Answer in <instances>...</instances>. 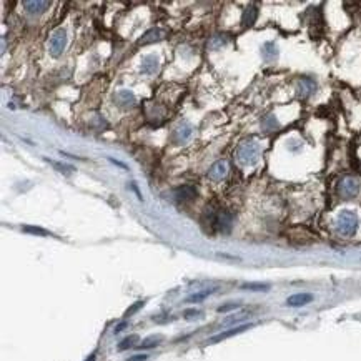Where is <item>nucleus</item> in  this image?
<instances>
[{
    "instance_id": "1",
    "label": "nucleus",
    "mask_w": 361,
    "mask_h": 361,
    "mask_svg": "<svg viewBox=\"0 0 361 361\" xmlns=\"http://www.w3.org/2000/svg\"><path fill=\"white\" fill-rule=\"evenodd\" d=\"M260 158V145L255 140H245L236 148V160L245 167L255 165Z\"/></svg>"
},
{
    "instance_id": "2",
    "label": "nucleus",
    "mask_w": 361,
    "mask_h": 361,
    "mask_svg": "<svg viewBox=\"0 0 361 361\" xmlns=\"http://www.w3.org/2000/svg\"><path fill=\"white\" fill-rule=\"evenodd\" d=\"M358 228V216L350 212V210H343L336 216V231L343 236H353L356 233Z\"/></svg>"
},
{
    "instance_id": "3",
    "label": "nucleus",
    "mask_w": 361,
    "mask_h": 361,
    "mask_svg": "<svg viewBox=\"0 0 361 361\" xmlns=\"http://www.w3.org/2000/svg\"><path fill=\"white\" fill-rule=\"evenodd\" d=\"M67 47V32L64 29H57L52 33L49 42V52L53 57H60Z\"/></svg>"
},
{
    "instance_id": "4",
    "label": "nucleus",
    "mask_w": 361,
    "mask_h": 361,
    "mask_svg": "<svg viewBox=\"0 0 361 361\" xmlns=\"http://www.w3.org/2000/svg\"><path fill=\"white\" fill-rule=\"evenodd\" d=\"M338 190L343 198H353V196H356L359 192V182L356 178H353V176H346V178L339 183Z\"/></svg>"
},
{
    "instance_id": "5",
    "label": "nucleus",
    "mask_w": 361,
    "mask_h": 361,
    "mask_svg": "<svg viewBox=\"0 0 361 361\" xmlns=\"http://www.w3.org/2000/svg\"><path fill=\"white\" fill-rule=\"evenodd\" d=\"M173 196H175V200L180 203L192 202L196 198V188L192 185H182V187L173 190Z\"/></svg>"
},
{
    "instance_id": "6",
    "label": "nucleus",
    "mask_w": 361,
    "mask_h": 361,
    "mask_svg": "<svg viewBox=\"0 0 361 361\" xmlns=\"http://www.w3.org/2000/svg\"><path fill=\"white\" fill-rule=\"evenodd\" d=\"M228 172V163L227 160H218L215 162L212 167L208 168V178L210 180H213V182H218V180H222L225 175H227Z\"/></svg>"
},
{
    "instance_id": "7",
    "label": "nucleus",
    "mask_w": 361,
    "mask_h": 361,
    "mask_svg": "<svg viewBox=\"0 0 361 361\" xmlns=\"http://www.w3.org/2000/svg\"><path fill=\"white\" fill-rule=\"evenodd\" d=\"M24 9L27 13H32V15H38V13H44L49 7L52 5L47 0H35V2H22Z\"/></svg>"
},
{
    "instance_id": "8",
    "label": "nucleus",
    "mask_w": 361,
    "mask_h": 361,
    "mask_svg": "<svg viewBox=\"0 0 361 361\" xmlns=\"http://www.w3.org/2000/svg\"><path fill=\"white\" fill-rule=\"evenodd\" d=\"M190 137H192V125H188V124H180L175 128V132L172 135L175 144H183V142H187Z\"/></svg>"
},
{
    "instance_id": "9",
    "label": "nucleus",
    "mask_w": 361,
    "mask_h": 361,
    "mask_svg": "<svg viewBox=\"0 0 361 361\" xmlns=\"http://www.w3.org/2000/svg\"><path fill=\"white\" fill-rule=\"evenodd\" d=\"M165 30L163 29H152L145 32V35H142L138 40V45H147V44H153V42H160V40L165 37Z\"/></svg>"
},
{
    "instance_id": "10",
    "label": "nucleus",
    "mask_w": 361,
    "mask_h": 361,
    "mask_svg": "<svg viewBox=\"0 0 361 361\" xmlns=\"http://www.w3.org/2000/svg\"><path fill=\"white\" fill-rule=\"evenodd\" d=\"M250 328H253V325H242V326H236V328H231L228 331H223L220 333V335H216L213 336L212 339H210V343H218V342H222V339H227V338H231V336H235V335H240V333L243 331H247Z\"/></svg>"
},
{
    "instance_id": "11",
    "label": "nucleus",
    "mask_w": 361,
    "mask_h": 361,
    "mask_svg": "<svg viewBox=\"0 0 361 361\" xmlns=\"http://www.w3.org/2000/svg\"><path fill=\"white\" fill-rule=\"evenodd\" d=\"M313 302V295L311 293H296V295H291L288 299H287V305L288 306H305Z\"/></svg>"
},
{
    "instance_id": "12",
    "label": "nucleus",
    "mask_w": 361,
    "mask_h": 361,
    "mask_svg": "<svg viewBox=\"0 0 361 361\" xmlns=\"http://www.w3.org/2000/svg\"><path fill=\"white\" fill-rule=\"evenodd\" d=\"M113 100L117 102V105L120 107H132L135 104V95L130 90H120L113 97Z\"/></svg>"
},
{
    "instance_id": "13",
    "label": "nucleus",
    "mask_w": 361,
    "mask_h": 361,
    "mask_svg": "<svg viewBox=\"0 0 361 361\" xmlns=\"http://www.w3.org/2000/svg\"><path fill=\"white\" fill-rule=\"evenodd\" d=\"M158 65H160V62L155 55H147L144 58V62H142L140 70H142V73L152 75V73H155L156 70H158Z\"/></svg>"
},
{
    "instance_id": "14",
    "label": "nucleus",
    "mask_w": 361,
    "mask_h": 361,
    "mask_svg": "<svg viewBox=\"0 0 361 361\" xmlns=\"http://www.w3.org/2000/svg\"><path fill=\"white\" fill-rule=\"evenodd\" d=\"M258 17V9L255 5H250L245 9L243 12V17H242V22H243V27H251L255 24V20Z\"/></svg>"
},
{
    "instance_id": "15",
    "label": "nucleus",
    "mask_w": 361,
    "mask_h": 361,
    "mask_svg": "<svg viewBox=\"0 0 361 361\" xmlns=\"http://www.w3.org/2000/svg\"><path fill=\"white\" fill-rule=\"evenodd\" d=\"M313 88H315V84H313L311 80H308V78L302 80V82H299V85H298L299 97H302V98L310 97V93L313 92Z\"/></svg>"
},
{
    "instance_id": "16",
    "label": "nucleus",
    "mask_w": 361,
    "mask_h": 361,
    "mask_svg": "<svg viewBox=\"0 0 361 361\" xmlns=\"http://www.w3.org/2000/svg\"><path fill=\"white\" fill-rule=\"evenodd\" d=\"M262 53H263L265 60H275V58H276V55H278V49H276V45H275V44L268 42V44H265V45H263Z\"/></svg>"
},
{
    "instance_id": "17",
    "label": "nucleus",
    "mask_w": 361,
    "mask_h": 361,
    "mask_svg": "<svg viewBox=\"0 0 361 361\" xmlns=\"http://www.w3.org/2000/svg\"><path fill=\"white\" fill-rule=\"evenodd\" d=\"M228 44V38L225 37V35H215L212 40L208 42V47L212 50H218V49H222V47H225Z\"/></svg>"
},
{
    "instance_id": "18",
    "label": "nucleus",
    "mask_w": 361,
    "mask_h": 361,
    "mask_svg": "<svg viewBox=\"0 0 361 361\" xmlns=\"http://www.w3.org/2000/svg\"><path fill=\"white\" fill-rule=\"evenodd\" d=\"M243 290H251V291H268L270 290V285L267 283H245Z\"/></svg>"
},
{
    "instance_id": "19",
    "label": "nucleus",
    "mask_w": 361,
    "mask_h": 361,
    "mask_svg": "<svg viewBox=\"0 0 361 361\" xmlns=\"http://www.w3.org/2000/svg\"><path fill=\"white\" fill-rule=\"evenodd\" d=\"M213 291H215V290H205V291H202V293H195V295H192V296L187 298V302H188V303H198V302H202V299H205L207 296L212 295Z\"/></svg>"
},
{
    "instance_id": "20",
    "label": "nucleus",
    "mask_w": 361,
    "mask_h": 361,
    "mask_svg": "<svg viewBox=\"0 0 361 361\" xmlns=\"http://www.w3.org/2000/svg\"><path fill=\"white\" fill-rule=\"evenodd\" d=\"M160 339H162V336H150V338H147L144 343H140L138 345V348L140 350H147V348H153V346H156L160 343Z\"/></svg>"
},
{
    "instance_id": "21",
    "label": "nucleus",
    "mask_w": 361,
    "mask_h": 361,
    "mask_svg": "<svg viewBox=\"0 0 361 361\" xmlns=\"http://www.w3.org/2000/svg\"><path fill=\"white\" fill-rule=\"evenodd\" d=\"M138 342V336L137 335H132V336H128V338H125L124 342H122L120 345H118V350H127V348H132V346H135V343Z\"/></svg>"
},
{
    "instance_id": "22",
    "label": "nucleus",
    "mask_w": 361,
    "mask_h": 361,
    "mask_svg": "<svg viewBox=\"0 0 361 361\" xmlns=\"http://www.w3.org/2000/svg\"><path fill=\"white\" fill-rule=\"evenodd\" d=\"M22 230L25 231V233L40 235V236H47V235H50L49 231H47V230H44V228H40V227H29V225H27V227H24Z\"/></svg>"
},
{
    "instance_id": "23",
    "label": "nucleus",
    "mask_w": 361,
    "mask_h": 361,
    "mask_svg": "<svg viewBox=\"0 0 361 361\" xmlns=\"http://www.w3.org/2000/svg\"><path fill=\"white\" fill-rule=\"evenodd\" d=\"M236 308H240V303H228V305H225V306H220L218 311H220V313H227L230 310H236Z\"/></svg>"
},
{
    "instance_id": "24",
    "label": "nucleus",
    "mask_w": 361,
    "mask_h": 361,
    "mask_svg": "<svg viewBox=\"0 0 361 361\" xmlns=\"http://www.w3.org/2000/svg\"><path fill=\"white\" fill-rule=\"evenodd\" d=\"M142 306H144V302H137V303H135V305L132 306V308H130V310H127V313H125V316H130V315H132V313H135V311H137L138 308H142Z\"/></svg>"
},
{
    "instance_id": "25",
    "label": "nucleus",
    "mask_w": 361,
    "mask_h": 361,
    "mask_svg": "<svg viewBox=\"0 0 361 361\" xmlns=\"http://www.w3.org/2000/svg\"><path fill=\"white\" fill-rule=\"evenodd\" d=\"M52 163L57 167V170H60V172H65V173L72 172V167H69V165H60V163H55V162H52Z\"/></svg>"
},
{
    "instance_id": "26",
    "label": "nucleus",
    "mask_w": 361,
    "mask_h": 361,
    "mask_svg": "<svg viewBox=\"0 0 361 361\" xmlns=\"http://www.w3.org/2000/svg\"><path fill=\"white\" fill-rule=\"evenodd\" d=\"M198 315H200L198 310H187V311H185V318H187V319H192V318L198 316Z\"/></svg>"
},
{
    "instance_id": "27",
    "label": "nucleus",
    "mask_w": 361,
    "mask_h": 361,
    "mask_svg": "<svg viewBox=\"0 0 361 361\" xmlns=\"http://www.w3.org/2000/svg\"><path fill=\"white\" fill-rule=\"evenodd\" d=\"M108 162H112L113 165H117V167H120L122 170H128V167L125 165V163H122V162H118V160H115V158H112V156H108Z\"/></svg>"
},
{
    "instance_id": "28",
    "label": "nucleus",
    "mask_w": 361,
    "mask_h": 361,
    "mask_svg": "<svg viewBox=\"0 0 361 361\" xmlns=\"http://www.w3.org/2000/svg\"><path fill=\"white\" fill-rule=\"evenodd\" d=\"M145 359H147V355H137V356L130 358L128 361H145Z\"/></svg>"
},
{
    "instance_id": "29",
    "label": "nucleus",
    "mask_w": 361,
    "mask_h": 361,
    "mask_svg": "<svg viewBox=\"0 0 361 361\" xmlns=\"http://www.w3.org/2000/svg\"><path fill=\"white\" fill-rule=\"evenodd\" d=\"M127 326H128V323H120V325L117 326V328H115V333H120V331H124V330L127 328Z\"/></svg>"
}]
</instances>
